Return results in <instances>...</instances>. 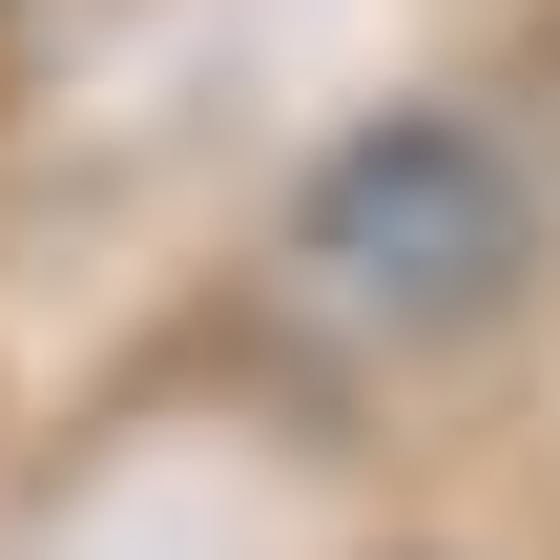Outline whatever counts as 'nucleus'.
Wrapping results in <instances>:
<instances>
[{"instance_id": "1", "label": "nucleus", "mask_w": 560, "mask_h": 560, "mask_svg": "<svg viewBox=\"0 0 560 560\" xmlns=\"http://www.w3.org/2000/svg\"><path fill=\"white\" fill-rule=\"evenodd\" d=\"M270 270H291V312L353 332V353H457V332H499V312L540 291V166H520L499 125H457V104H395V125L312 145Z\"/></svg>"}, {"instance_id": "2", "label": "nucleus", "mask_w": 560, "mask_h": 560, "mask_svg": "<svg viewBox=\"0 0 560 560\" xmlns=\"http://www.w3.org/2000/svg\"><path fill=\"white\" fill-rule=\"evenodd\" d=\"M540 83H560V21H540Z\"/></svg>"}]
</instances>
